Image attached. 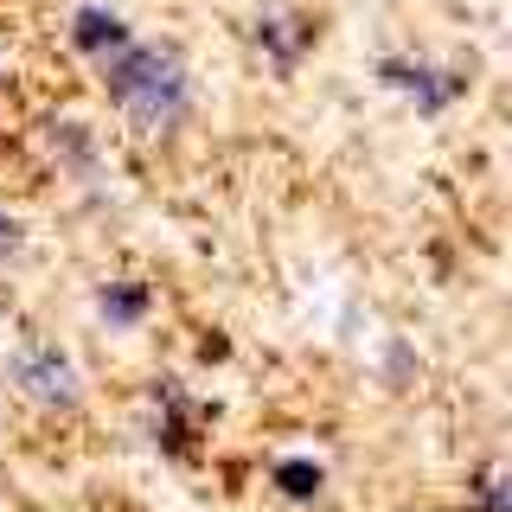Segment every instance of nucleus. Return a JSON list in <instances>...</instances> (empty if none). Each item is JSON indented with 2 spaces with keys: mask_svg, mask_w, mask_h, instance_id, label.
I'll return each instance as SVG.
<instances>
[{
  "mask_svg": "<svg viewBox=\"0 0 512 512\" xmlns=\"http://www.w3.org/2000/svg\"><path fill=\"white\" fill-rule=\"evenodd\" d=\"M109 96L122 103V116L135 128H173L192 103V84H186V64L173 45H135L128 39L116 58H109Z\"/></svg>",
  "mask_w": 512,
  "mask_h": 512,
  "instance_id": "1",
  "label": "nucleus"
},
{
  "mask_svg": "<svg viewBox=\"0 0 512 512\" xmlns=\"http://www.w3.org/2000/svg\"><path fill=\"white\" fill-rule=\"evenodd\" d=\"M13 384H20L39 410H71L77 404V372L58 346H20L13 352Z\"/></svg>",
  "mask_w": 512,
  "mask_h": 512,
  "instance_id": "2",
  "label": "nucleus"
},
{
  "mask_svg": "<svg viewBox=\"0 0 512 512\" xmlns=\"http://www.w3.org/2000/svg\"><path fill=\"white\" fill-rule=\"evenodd\" d=\"M384 84H397L416 109H423V116H436V109L455 103L461 77H455V71H436V64H404V58H391V64H384Z\"/></svg>",
  "mask_w": 512,
  "mask_h": 512,
  "instance_id": "3",
  "label": "nucleus"
},
{
  "mask_svg": "<svg viewBox=\"0 0 512 512\" xmlns=\"http://www.w3.org/2000/svg\"><path fill=\"white\" fill-rule=\"evenodd\" d=\"M154 404H167L160 410V448H167V455H192V423H205V410L192 404L180 384H160Z\"/></svg>",
  "mask_w": 512,
  "mask_h": 512,
  "instance_id": "4",
  "label": "nucleus"
},
{
  "mask_svg": "<svg viewBox=\"0 0 512 512\" xmlns=\"http://www.w3.org/2000/svg\"><path fill=\"white\" fill-rule=\"evenodd\" d=\"M71 39H77V52H90V58H116L122 45H128V26L116 20V13H103V7H77V20H71Z\"/></svg>",
  "mask_w": 512,
  "mask_h": 512,
  "instance_id": "5",
  "label": "nucleus"
},
{
  "mask_svg": "<svg viewBox=\"0 0 512 512\" xmlns=\"http://www.w3.org/2000/svg\"><path fill=\"white\" fill-rule=\"evenodd\" d=\"M256 45L276 64H295L301 45H308V20H295V13H263V20H256Z\"/></svg>",
  "mask_w": 512,
  "mask_h": 512,
  "instance_id": "6",
  "label": "nucleus"
},
{
  "mask_svg": "<svg viewBox=\"0 0 512 512\" xmlns=\"http://www.w3.org/2000/svg\"><path fill=\"white\" fill-rule=\"evenodd\" d=\"M96 301H103V320H116V327H135V320L148 314V288L141 282H109Z\"/></svg>",
  "mask_w": 512,
  "mask_h": 512,
  "instance_id": "7",
  "label": "nucleus"
},
{
  "mask_svg": "<svg viewBox=\"0 0 512 512\" xmlns=\"http://www.w3.org/2000/svg\"><path fill=\"white\" fill-rule=\"evenodd\" d=\"M276 487L288 493V500H308V493H320V461H282L276 468Z\"/></svg>",
  "mask_w": 512,
  "mask_h": 512,
  "instance_id": "8",
  "label": "nucleus"
},
{
  "mask_svg": "<svg viewBox=\"0 0 512 512\" xmlns=\"http://www.w3.org/2000/svg\"><path fill=\"white\" fill-rule=\"evenodd\" d=\"M13 250H20V224L0 212V263H13Z\"/></svg>",
  "mask_w": 512,
  "mask_h": 512,
  "instance_id": "9",
  "label": "nucleus"
},
{
  "mask_svg": "<svg viewBox=\"0 0 512 512\" xmlns=\"http://www.w3.org/2000/svg\"><path fill=\"white\" fill-rule=\"evenodd\" d=\"M487 512H506V493H500V474H487Z\"/></svg>",
  "mask_w": 512,
  "mask_h": 512,
  "instance_id": "10",
  "label": "nucleus"
}]
</instances>
